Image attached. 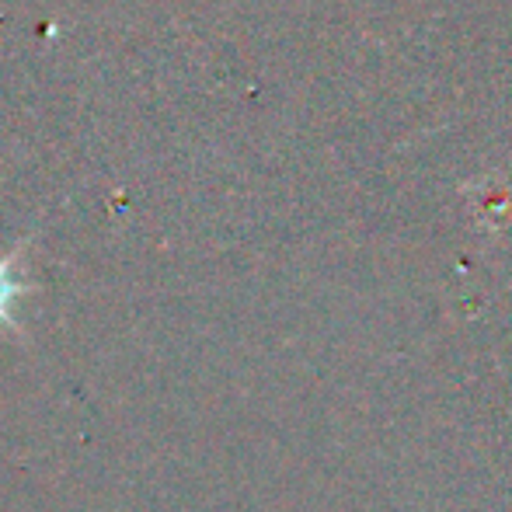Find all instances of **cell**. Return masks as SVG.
<instances>
[{
    "mask_svg": "<svg viewBox=\"0 0 512 512\" xmlns=\"http://www.w3.org/2000/svg\"><path fill=\"white\" fill-rule=\"evenodd\" d=\"M11 265H14L11 258L0 262V321H11V304L18 297V283L11 276Z\"/></svg>",
    "mask_w": 512,
    "mask_h": 512,
    "instance_id": "1",
    "label": "cell"
}]
</instances>
